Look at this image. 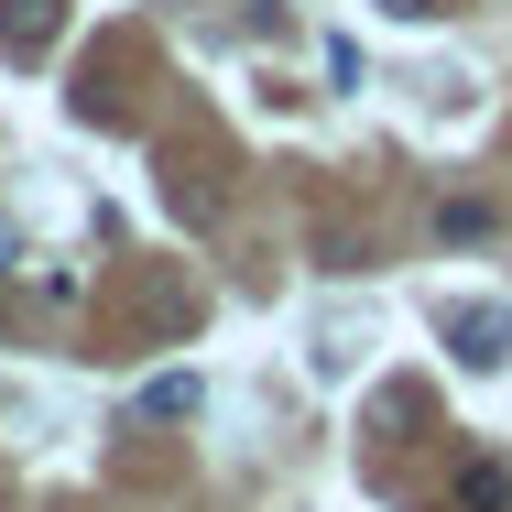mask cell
I'll use <instances>...</instances> for the list:
<instances>
[{"label":"cell","instance_id":"6da1fadb","mask_svg":"<svg viewBox=\"0 0 512 512\" xmlns=\"http://www.w3.org/2000/svg\"><path fill=\"white\" fill-rule=\"evenodd\" d=\"M447 349H458V371H502L512 360V306H447Z\"/></svg>","mask_w":512,"mask_h":512},{"label":"cell","instance_id":"7a4b0ae2","mask_svg":"<svg viewBox=\"0 0 512 512\" xmlns=\"http://www.w3.org/2000/svg\"><path fill=\"white\" fill-rule=\"evenodd\" d=\"M55 33H66V0H0V55L11 66H44Z\"/></svg>","mask_w":512,"mask_h":512},{"label":"cell","instance_id":"3957f363","mask_svg":"<svg viewBox=\"0 0 512 512\" xmlns=\"http://www.w3.org/2000/svg\"><path fill=\"white\" fill-rule=\"evenodd\" d=\"M447 502H458V512H502V502H512V469H502V458H469Z\"/></svg>","mask_w":512,"mask_h":512},{"label":"cell","instance_id":"277c9868","mask_svg":"<svg viewBox=\"0 0 512 512\" xmlns=\"http://www.w3.org/2000/svg\"><path fill=\"white\" fill-rule=\"evenodd\" d=\"M142 414H197V371H175V382H153V393H142Z\"/></svg>","mask_w":512,"mask_h":512},{"label":"cell","instance_id":"5b68a950","mask_svg":"<svg viewBox=\"0 0 512 512\" xmlns=\"http://www.w3.org/2000/svg\"><path fill=\"white\" fill-rule=\"evenodd\" d=\"M436 229H447V240H491V207H480V197H458L447 218H436Z\"/></svg>","mask_w":512,"mask_h":512},{"label":"cell","instance_id":"8992f818","mask_svg":"<svg viewBox=\"0 0 512 512\" xmlns=\"http://www.w3.org/2000/svg\"><path fill=\"white\" fill-rule=\"evenodd\" d=\"M382 11H393V22H425V11H436V0H382Z\"/></svg>","mask_w":512,"mask_h":512},{"label":"cell","instance_id":"52a82bcc","mask_svg":"<svg viewBox=\"0 0 512 512\" xmlns=\"http://www.w3.org/2000/svg\"><path fill=\"white\" fill-rule=\"evenodd\" d=\"M0 512H11V480H0Z\"/></svg>","mask_w":512,"mask_h":512}]
</instances>
